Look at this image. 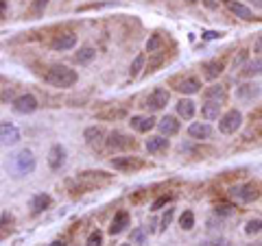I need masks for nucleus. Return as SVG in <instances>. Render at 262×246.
<instances>
[{"label": "nucleus", "mask_w": 262, "mask_h": 246, "mask_svg": "<svg viewBox=\"0 0 262 246\" xmlns=\"http://www.w3.org/2000/svg\"><path fill=\"white\" fill-rule=\"evenodd\" d=\"M44 81L48 85H53V88H72V85L79 81V74L72 68L57 63V66L48 68V72L44 74Z\"/></svg>", "instance_id": "1"}, {"label": "nucleus", "mask_w": 262, "mask_h": 246, "mask_svg": "<svg viewBox=\"0 0 262 246\" xmlns=\"http://www.w3.org/2000/svg\"><path fill=\"white\" fill-rule=\"evenodd\" d=\"M7 168H9V172L13 177H26V175H31V172L35 170V157H33V153L28 148H22L20 153L11 155Z\"/></svg>", "instance_id": "2"}, {"label": "nucleus", "mask_w": 262, "mask_h": 246, "mask_svg": "<svg viewBox=\"0 0 262 246\" xmlns=\"http://www.w3.org/2000/svg\"><path fill=\"white\" fill-rule=\"evenodd\" d=\"M240 125H243V113H240L238 109H230L218 118V131L225 133V135L236 133L240 129Z\"/></svg>", "instance_id": "3"}, {"label": "nucleus", "mask_w": 262, "mask_h": 246, "mask_svg": "<svg viewBox=\"0 0 262 246\" xmlns=\"http://www.w3.org/2000/svg\"><path fill=\"white\" fill-rule=\"evenodd\" d=\"M230 194L240 202H253L260 198V190L253 183H238L234 187H230Z\"/></svg>", "instance_id": "4"}, {"label": "nucleus", "mask_w": 262, "mask_h": 246, "mask_svg": "<svg viewBox=\"0 0 262 246\" xmlns=\"http://www.w3.org/2000/svg\"><path fill=\"white\" fill-rule=\"evenodd\" d=\"M169 100H171V94L169 90H164V88H155L151 94H149V98L144 100V107H147L149 111H162L166 105H169Z\"/></svg>", "instance_id": "5"}, {"label": "nucleus", "mask_w": 262, "mask_h": 246, "mask_svg": "<svg viewBox=\"0 0 262 246\" xmlns=\"http://www.w3.org/2000/svg\"><path fill=\"white\" fill-rule=\"evenodd\" d=\"M13 111L20 113V115H31L38 111V98L33 96V94H22V96H18L16 100H13Z\"/></svg>", "instance_id": "6"}, {"label": "nucleus", "mask_w": 262, "mask_h": 246, "mask_svg": "<svg viewBox=\"0 0 262 246\" xmlns=\"http://www.w3.org/2000/svg\"><path fill=\"white\" fill-rule=\"evenodd\" d=\"M260 94H262V88L258 83L247 81V83H243V85H238L236 88V100H240V103H253Z\"/></svg>", "instance_id": "7"}, {"label": "nucleus", "mask_w": 262, "mask_h": 246, "mask_svg": "<svg viewBox=\"0 0 262 246\" xmlns=\"http://www.w3.org/2000/svg\"><path fill=\"white\" fill-rule=\"evenodd\" d=\"M109 166H112L114 170H120V172H131V170H140L144 168V163L142 159H138V157H114L112 161H109Z\"/></svg>", "instance_id": "8"}, {"label": "nucleus", "mask_w": 262, "mask_h": 246, "mask_svg": "<svg viewBox=\"0 0 262 246\" xmlns=\"http://www.w3.org/2000/svg\"><path fill=\"white\" fill-rule=\"evenodd\" d=\"M107 148L109 150H127V148H134V140L129 135H125L122 131H112L107 135Z\"/></svg>", "instance_id": "9"}, {"label": "nucleus", "mask_w": 262, "mask_h": 246, "mask_svg": "<svg viewBox=\"0 0 262 246\" xmlns=\"http://www.w3.org/2000/svg\"><path fill=\"white\" fill-rule=\"evenodd\" d=\"M66 159H68V150H66L61 144H53L48 150V168L50 170H61L66 166Z\"/></svg>", "instance_id": "10"}, {"label": "nucleus", "mask_w": 262, "mask_h": 246, "mask_svg": "<svg viewBox=\"0 0 262 246\" xmlns=\"http://www.w3.org/2000/svg\"><path fill=\"white\" fill-rule=\"evenodd\" d=\"M0 140H3V146H13V144L20 142V131L11 122L3 120V125H0Z\"/></svg>", "instance_id": "11"}, {"label": "nucleus", "mask_w": 262, "mask_h": 246, "mask_svg": "<svg viewBox=\"0 0 262 246\" xmlns=\"http://www.w3.org/2000/svg\"><path fill=\"white\" fill-rule=\"evenodd\" d=\"M223 3H225V7H227V11L234 13L236 18L245 20V22H251L253 20V11L249 9V7H245L243 3H238V0H223Z\"/></svg>", "instance_id": "12"}, {"label": "nucleus", "mask_w": 262, "mask_h": 246, "mask_svg": "<svg viewBox=\"0 0 262 246\" xmlns=\"http://www.w3.org/2000/svg\"><path fill=\"white\" fill-rule=\"evenodd\" d=\"M129 125L138 133H149L153 127H157V122H155V118H151V115H131Z\"/></svg>", "instance_id": "13"}, {"label": "nucleus", "mask_w": 262, "mask_h": 246, "mask_svg": "<svg viewBox=\"0 0 262 246\" xmlns=\"http://www.w3.org/2000/svg\"><path fill=\"white\" fill-rule=\"evenodd\" d=\"M157 131H159V135H164V137L177 135L179 133V122H177V118H173V115H164V118L157 122Z\"/></svg>", "instance_id": "14"}, {"label": "nucleus", "mask_w": 262, "mask_h": 246, "mask_svg": "<svg viewBox=\"0 0 262 246\" xmlns=\"http://www.w3.org/2000/svg\"><path fill=\"white\" fill-rule=\"evenodd\" d=\"M127 227H129V212L127 209H120V212L114 216L112 224H109V235H120Z\"/></svg>", "instance_id": "15"}, {"label": "nucleus", "mask_w": 262, "mask_h": 246, "mask_svg": "<svg viewBox=\"0 0 262 246\" xmlns=\"http://www.w3.org/2000/svg\"><path fill=\"white\" fill-rule=\"evenodd\" d=\"M149 155H159V153H166L169 150V140L164 135H155V137H149L147 144H144Z\"/></svg>", "instance_id": "16"}, {"label": "nucleus", "mask_w": 262, "mask_h": 246, "mask_svg": "<svg viewBox=\"0 0 262 246\" xmlns=\"http://www.w3.org/2000/svg\"><path fill=\"white\" fill-rule=\"evenodd\" d=\"M188 135H190L192 140H210V137H212V127L206 125V122H192V125L188 127Z\"/></svg>", "instance_id": "17"}, {"label": "nucleus", "mask_w": 262, "mask_h": 246, "mask_svg": "<svg viewBox=\"0 0 262 246\" xmlns=\"http://www.w3.org/2000/svg\"><path fill=\"white\" fill-rule=\"evenodd\" d=\"M223 68H225V63L223 61H218V59H210V61H203V76L210 78V81H214V78H218L223 74Z\"/></svg>", "instance_id": "18"}, {"label": "nucleus", "mask_w": 262, "mask_h": 246, "mask_svg": "<svg viewBox=\"0 0 262 246\" xmlns=\"http://www.w3.org/2000/svg\"><path fill=\"white\" fill-rule=\"evenodd\" d=\"M50 202H53V198L48 196V194H44V192H40V194H35V196H31V200H28V207H31V214H42L44 209H48L50 207Z\"/></svg>", "instance_id": "19"}, {"label": "nucleus", "mask_w": 262, "mask_h": 246, "mask_svg": "<svg viewBox=\"0 0 262 246\" xmlns=\"http://www.w3.org/2000/svg\"><path fill=\"white\" fill-rule=\"evenodd\" d=\"M53 50H70V48H75L77 46V35L75 33H63V35H57V37L53 39Z\"/></svg>", "instance_id": "20"}, {"label": "nucleus", "mask_w": 262, "mask_h": 246, "mask_svg": "<svg viewBox=\"0 0 262 246\" xmlns=\"http://www.w3.org/2000/svg\"><path fill=\"white\" fill-rule=\"evenodd\" d=\"M227 98V90L223 88L221 83H214V85H210V88L203 90V100H214V103H223V100Z\"/></svg>", "instance_id": "21"}, {"label": "nucleus", "mask_w": 262, "mask_h": 246, "mask_svg": "<svg viewBox=\"0 0 262 246\" xmlns=\"http://www.w3.org/2000/svg\"><path fill=\"white\" fill-rule=\"evenodd\" d=\"M83 137H85L87 146L96 148V146H101V144H103V140H105V133H103V129H101V127H90V129H85Z\"/></svg>", "instance_id": "22"}, {"label": "nucleus", "mask_w": 262, "mask_h": 246, "mask_svg": "<svg viewBox=\"0 0 262 246\" xmlns=\"http://www.w3.org/2000/svg\"><path fill=\"white\" fill-rule=\"evenodd\" d=\"M221 105L223 103H214V100H206V105H201V118L212 122V120H218L221 115Z\"/></svg>", "instance_id": "23"}, {"label": "nucleus", "mask_w": 262, "mask_h": 246, "mask_svg": "<svg viewBox=\"0 0 262 246\" xmlns=\"http://www.w3.org/2000/svg\"><path fill=\"white\" fill-rule=\"evenodd\" d=\"M194 111H196V107L190 98H181L179 103H177V115L179 118H184V120H192L194 118Z\"/></svg>", "instance_id": "24"}, {"label": "nucleus", "mask_w": 262, "mask_h": 246, "mask_svg": "<svg viewBox=\"0 0 262 246\" xmlns=\"http://www.w3.org/2000/svg\"><path fill=\"white\" fill-rule=\"evenodd\" d=\"M177 90L181 94H196V92H201V81L196 76H186L184 81L177 85Z\"/></svg>", "instance_id": "25"}, {"label": "nucleus", "mask_w": 262, "mask_h": 246, "mask_svg": "<svg viewBox=\"0 0 262 246\" xmlns=\"http://www.w3.org/2000/svg\"><path fill=\"white\" fill-rule=\"evenodd\" d=\"M240 74L245 78H251V76H262V57L260 59H253L249 63H245L243 70H240Z\"/></svg>", "instance_id": "26"}, {"label": "nucleus", "mask_w": 262, "mask_h": 246, "mask_svg": "<svg viewBox=\"0 0 262 246\" xmlns=\"http://www.w3.org/2000/svg\"><path fill=\"white\" fill-rule=\"evenodd\" d=\"M94 57H96V50H94L92 46H81L79 53L75 55V61L79 63V66H87L90 61H94Z\"/></svg>", "instance_id": "27"}, {"label": "nucleus", "mask_w": 262, "mask_h": 246, "mask_svg": "<svg viewBox=\"0 0 262 246\" xmlns=\"http://www.w3.org/2000/svg\"><path fill=\"white\" fill-rule=\"evenodd\" d=\"M179 227L184 231H192L194 229V212L192 209H186V212L179 216Z\"/></svg>", "instance_id": "28"}, {"label": "nucleus", "mask_w": 262, "mask_h": 246, "mask_svg": "<svg viewBox=\"0 0 262 246\" xmlns=\"http://www.w3.org/2000/svg\"><path fill=\"white\" fill-rule=\"evenodd\" d=\"M147 240H149V235H147V229H142V227H138V229H134L131 231V244H138V246H144L147 244Z\"/></svg>", "instance_id": "29"}, {"label": "nucleus", "mask_w": 262, "mask_h": 246, "mask_svg": "<svg viewBox=\"0 0 262 246\" xmlns=\"http://www.w3.org/2000/svg\"><path fill=\"white\" fill-rule=\"evenodd\" d=\"M245 233H247V235H258V233H262V220H260V218L247 220V224H245Z\"/></svg>", "instance_id": "30"}, {"label": "nucleus", "mask_w": 262, "mask_h": 246, "mask_svg": "<svg viewBox=\"0 0 262 246\" xmlns=\"http://www.w3.org/2000/svg\"><path fill=\"white\" fill-rule=\"evenodd\" d=\"M234 212H236V207L227 205V202H221V205H216V207H214V214L218 216V218H227V216H232Z\"/></svg>", "instance_id": "31"}, {"label": "nucleus", "mask_w": 262, "mask_h": 246, "mask_svg": "<svg viewBox=\"0 0 262 246\" xmlns=\"http://www.w3.org/2000/svg\"><path fill=\"white\" fill-rule=\"evenodd\" d=\"M173 194H164V196H159L157 200H153V205H151V212H159V209H162L164 205H171L173 202Z\"/></svg>", "instance_id": "32"}, {"label": "nucleus", "mask_w": 262, "mask_h": 246, "mask_svg": "<svg viewBox=\"0 0 262 246\" xmlns=\"http://www.w3.org/2000/svg\"><path fill=\"white\" fill-rule=\"evenodd\" d=\"M162 48V35H151L149 37V42H147V50L149 53H157V50Z\"/></svg>", "instance_id": "33"}, {"label": "nucleus", "mask_w": 262, "mask_h": 246, "mask_svg": "<svg viewBox=\"0 0 262 246\" xmlns=\"http://www.w3.org/2000/svg\"><path fill=\"white\" fill-rule=\"evenodd\" d=\"M85 246H103V233L96 229V231H92L90 237H87V242Z\"/></svg>", "instance_id": "34"}, {"label": "nucleus", "mask_w": 262, "mask_h": 246, "mask_svg": "<svg viewBox=\"0 0 262 246\" xmlns=\"http://www.w3.org/2000/svg\"><path fill=\"white\" fill-rule=\"evenodd\" d=\"M142 66H144V55H138L136 59H134V63H131V68H129V72H131V76H138L140 74V70H142Z\"/></svg>", "instance_id": "35"}, {"label": "nucleus", "mask_w": 262, "mask_h": 246, "mask_svg": "<svg viewBox=\"0 0 262 246\" xmlns=\"http://www.w3.org/2000/svg\"><path fill=\"white\" fill-rule=\"evenodd\" d=\"M173 216H175V209H166V214L162 216V220H159V231H166L169 229V224L173 222Z\"/></svg>", "instance_id": "36"}, {"label": "nucleus", "mask_w": 262, "mask_h": 246, "mask_svg": "<svg viewBox=\"0 0 262 246\" xmlns=\"http://www.w3.org/2000/svg\"><path fill=\"white\" fill-rule=\"evenodd\" d=\"M223 37V33L221 31H206L201 35V39H206V42H212V39H221Z\"/></svg>", "instance_id": "37"}, {"label": "nucleus", "mask_w": 262, "mask_h": 246, "mask_svg": "<svg viewBox=\"0 0 262 246\" xmlns=\"http://www.w3.org/2000/svg\"><path fill=\"white\" fill-rule=\"evenodd\" d=\"M201 246H230V242L225 240V237H216V240H208V242H203Z\"/></svg>", "instance_id": "38"}, {"label": "nucleus", "mask_w": 262, "mask_h": 246, "mask_svg": "<svg viewBox=\"0 0 262 246\" xmlns=\"http://www.w3.org/2000/svg\"><path fill=\"white\" fill-rule=\"evenodd\" d=\"M46 5H48V0H33V9L35 11H44L46 9Z\"/></svg>", "instance_id": "39"}, {"label": "nucleus", "mask_w": 262, "mask_h": 246, "mask_svg": "<svg viewBox=\"0 0 262 246\" xmlns=\"http://www.w3.org/2000/svg\"><path fill=\"white\" fill-rule=\"evenodd\" d=\"M253 53H258V55H262V35L256 39V44H253Z\"/></svg>", "instance_id": "40"}, {"label": "nucleus", "mask_w": 262, "mask_h": 246, "mask_svg": "<svg viewBox=\"0 0 262 246\" xmlns=\"http://www.w3.org/2000/svg\"><path fill=\"white\" fill-rule=\"evenodd\" d=\"M13 218H11V214H7V212H3V227H7V222H11Z\"/></svg>", "instance_id": "41"}, {"label": "nucleus", "mask_w": 262, "mask_h": 246, "mask_svg": "<svg viewBox=\"0 0 262 246\" xmlns=\"http://www.w3.org/2000/svg\"><path fill=\"white\" fill-rule=\"evenodd\" d=\"M0 11H3V18L7 16V0H0Z\"/></svg>", "instance_id": "42"}, {"label": "nucleus", "mask_w": 262, "mask_h": 246, "mask_svg": "<svg viewBox=\"0 0 262 246\" xmlns=\"http://www.w3.org/2000/svg\"><path fill=\"white\" fill-rule=\"evenodd\" d=\"M203 5H206L208 9H214V7H216V3H214V0H203Z\"/></svg>", "instance_id": "43"}, {"label": "nucleus", "mask_w": 262, "mask_h": 246, "mask_svg": "<svg viewBox=\"0 0 262 246\" xmlns=\"http://www.w3.org/2000/svg\"><path fill=\"white\" fill-rule=\"evenodd\" d=\"M48 246H68V244H66V240H55V242H50Z\"/></svg>", "instance_id": "44"}, {"label": "nucleus", "mask_w": 262, "mask_h": 246, "mask_svg": "<svg viewBox=\"0 0 262 246\" xmlns=\"http://www.w3.org/2000/svg\"><path fill=\"white\" fill-rule=\"evenodd\" d=\"M120 246H134V244H131V242H129V244H120Z\"/></svg>", "instance_id": "45"}, {"label": "nucleus", "mask_w": 262, "mask_h": 246, "mask_svg": "<svg viewBox=\"0 0 262 246\" xmlns=\"http://www.w3.org/2000/svg\"><path fill=\"white\" fill-rule=\"evenodd\" d=\"M186 3H196V0H186Z\"/></svg>", "instance_id": "46"}]
</instances>
